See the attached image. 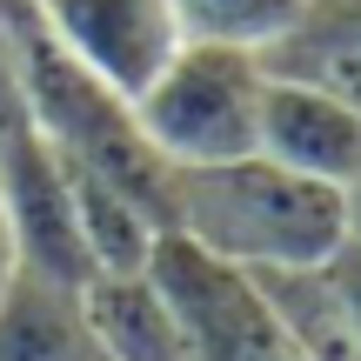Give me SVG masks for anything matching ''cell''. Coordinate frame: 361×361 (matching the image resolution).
Wrapping results in <instances>:
<instances>
[{"label":"cell","mask_w":361,"mask_h":361,"mask_svg":"<svg viewBox=\"0 0 361 361\" xmlns=\"http://www.w3.org/2000/svg\"><path fill=\"white\" fill-rule=\"evenodd\" d=\"M168 234L201 247L221 268L274 281V274L322 268L348 241V201H341V188L274 168L268 154H241L221 168L174 174Z\"/></svg>","instance_id":"1"},{"label":"cell","mask_w":361,"mask_h":361,"mask_svg":"<svg viewBox=\"0 0 361 361\" xmlns=\"http://www.w3.org/2000/svg\"><path fill=\"white\" fill-rule=\"evenodd\" d=\"M7 20H13V47H20V80H27V121H34V134L74 174H94L107 188H121L128 201H141L168 228L174 168L147 147L141 121H134V101L101 87L80 61H67L54 47V34L34 20L27 0H7Z\"/></svg>","instance_id":"2"},{"label":"cell","mask_w":361,"mask_h":361,"mask_svg":"<svg viewBox=\"0 0 361 361\" xmlns=\"http://www.w3.org/2000/svg\"><path fill=\"white\" fill-rule=\"evenodd\" d=\"M261 94H268L261 54L180 40L174 61L134 94V121L174 174H194V168H221V161L255 154Z\"/></svg>","instance_id":"3"},{"label":"cell","mask_w":361,"mask_h":361,"mask_svg":"<svg viewBox=\"0 0 361 361\" xmlns=\"http://www.w3.org/2000/svg\"><path fill=\"white\" fill-rule=\"evenodd\" d=\"M154 281L168 288V301L180 308V328H188L194 361H301L288 322L274 314L268 288L241 268H221L201 247L161 234L154 247Z\"/></svg>","instance_id":"4"},{"label":"cell","mask_w":361,"mask_h":361,"mask_svg":"<svg viewBox=\"0 0 361 361\" xmlns=\"http://www.w3.org/2000/svg\"><path fill=\"white\" fill-rule=\"evenodd\" d=\"M27 7H34V20L54 34V47L67 61H80L101 87L128 94V101L180 47L168 0H27Z\"/></svg>","instance_id":"5"},{"label":"cell","mask_w":361,"mask_h":361,"mask_svg":"<svg viewBox=\"0 0 361 361\" xmlns=\"http://www.w3.org/2000/svg\"><path fill=\"white\" fill-rule=\"evenodd\" d=\"M0 221L13 241V268L61 274V281H94L87 247H80V214H74V180L61 154L40 134H20L0 147Z\"/></svg>","instance_id":"6"},{"label":"cell","mask_w":361,"mask_h":361,"mask_svg":"<svg viewBox=\"0 0 361 361\" xmlns=\"http://www.w3.org/2000/svg\"><path fill=\"white\" fill-rule=\"evenodd\" d=\"M255 154H268L274 168L322 180V188H348L361 174V114L335 101L322 87H301V80L268 74L261 94V141Z\"/></svg>","instance_id":"7"},{"label":"cell","mask_w":361,"mask_h":361,"mask_svg":"<svg viewBox=\"0 0 361 361\" xmlns=\"http://www.w3.org/2000/svg\"><path fill=\"white\" fill-rule=\"evenodd\" d=\"M0 361H101L80 281L13 268L0 281Z\"/></svg>","instance_id":"8"},{"label":"cell","mask_w":361,"mask_h":361,"mask_svg":"<svg viewBox=\"0 0 361 361\" xmlns=\"http://www.w3.org/2000/svg\"><path fill=\"white\" fill-rule=\"evenodd\" d=\"M80 295H87V322H94V341H101V361H194L180 308L154 281V268L94 274Z\"/></svg>","instance_id":"9"},{"label":"cell","mask_w":361,"mask_h":361,"mask_svg":"<svg viewBox=\"0 0 361 361\" xmlns=\"http://www.w3.org/2000/svg\"><path fill=\"white\" fill-rule=\"evenodd\" d=\"M61 168H67V161H61ZM67 180H74V214H80L87 268L94 274H141L147 261H154V247H161L168 228H161L141 201H128L121 188H107V180H94V174L67 168Z\"/></svg>","instance_id":"10"},{"label":"cell","mask_w":361,"mask_h":361,"mask_svg":"<svg viewBox=\"0 0 361 361\" xmlns=\"http://www.w3.org/2000/svg\"><path fill=\"white\" fill-rule=\"evenodd\" d=\"M180 40H207V47H247L268 54L288 27L308 13V0H168Z\"/></svg>","instance_id":"11"},{"label":"cell","mask_w":361,"mask_h":361,"mask_svg":"<svg viewBox=\"0 0 361 361\" xmlns=\"http://www.w3.org/2000/svg\"><path fill=\"white\" fill-rule=\"evenodd\" d=\"M274 301V314L288 322V335H295L301 361H361V335L348 328V314L335 308V295H328L322 274H274V281H261Z\"/></svg>","instance_id":"12"},{"label":"cell","mask_w":361,"mask_h":361,"mask_svg":"<svg viewBox=\"0 0 361 361\" xmlns=\"http://www.w3.org/2000/svg\"><path fill=\"white\" fill-rule=\"evenodd\" d=\"M20 134H34V121H27V80H20L13 20H7V0H0V147H13Z\"/></svg>","instance_id":"13"},{"label":"cell","mask_w":361,"mask_h":361,"mask_svg":"<svg viewBox=\"0 0 361 361\" xmlns=\"http://www.w3.org/2000/svg\"><path fill=\"white\" fill-rule=\"evenodd\" d=\"M328 281V295H335V308L348 314V328L361 335V241H341L335 255L322 261V268H314Z\"/></svg>","instance_id":"14"},{"label":"cell","mask_w":361,"mask_h":361,"mask_svg":"<svg viewBox=\"0 0 361 361\" xmlns=\"http://www.w3.org/2000/svg\"><path fill=\"white\" fill-rule=\"evenodd\" d=\"M301 27H314V34L341 40V47H361V0H308Z\"/></svg>","instance_id":"15"},{"label":"cell","mask_w":361,"mask_h":361,"mask_svg":"<svg viewBox=\"0 0 361 361\" xmlns=\"http://www.w3.org/2000/svg\"><path fill=\"white\" fill-rule=\"evenodd\" d=\"M341 201H348V241H361V174L341 188Z\"/></svg>","instance_id":"16"},{"label":"cell","mask_w":361,"mask_h":361,"mask_svg":"<svg viewBox=\"0 0 361 361\" xmlns=\"http://www.w3.org/2000/svg\"><path fill=\"white\" fill-rule=\"evenodd\" d=\"M13 274V241H7V221H0V281Z\"/></svg>","instance_id":"17"}]
</instances>
